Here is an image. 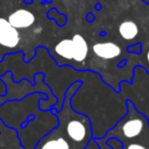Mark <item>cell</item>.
Returning <instances> with one entry per match:
<instances>
[{"instance_id": "6da1fadb", "label": "cell", "mask_w": 149, "mask_h": 149, "mask_svg": "<svg viewBox=\"0 0 149 149\" xmlns=\"http://www.w3.org/2000/svg\"><path fill=\"white\" fill-rule=\"evenodd\" d=\"M127 113L111 128L102 139H116L122 143V149H149V120L137 111L134 102L127 100Z\"/></svg>"}, {"instance_id": "7a4b0ae2", "label": "cell", "mask_w": 149, "mask_h": 149, "mask_svg": "<svg viewBox=\"0 0 149 149\" xmlns=\"http://www.w3.org/2000/svg\"><path fill=\"white\" fill-rule=\"evenodd\" d=\"M79 86L80 83H74L66 90L62 108L59 112L55 113L59 123L58 126L71 143L72 149H84L93 139L90 119L71 108V97Z\"/></svg>"}, {"instance_id": "3957f363", "label": "cell", "mask_w": 149, "mask_h": 149, "mask_svg": "<svg viewBox=\"0 0 149 149\" xmlns=\"http://www.w3.org/2000/svg\"><path fill=\"white\" fill-rule=\"evenodd\" d=\"M55 51L65 59L81 63L88 55V44L80 34H74L71 38L59 41L55 45Z\"/></svg>"}, {"instance_id": "277c9868", "label": "cell", "mask_w": 149, "mask_h": 149, "mask_svg": "<svg viewBox=\"0 0 149 149\" xmlns=\"http://www.w3.org/2000/svg\"><path fill=\"white\" fill-rule=\"evenodd\" d=\"M35 149H72V147L58 126L44 135L37 142Z\"/></svg>"}, {"instance_id": "5b68a950", "label": "cell", "mask_w": 149, "mask_h": 149, "mask_svg": "<svg viewBox=\"0 0 149 149\" xmlns=\"http://www.w3.org/2000/svg\"><path fill=\"white\" fill-rule=\"evenodd\" d=\"M20 43V34L9 21L0 17V44L6 48H15Z\"/></svg>"}, {"instance_id": "8992f818", "label": "cell", "mask_w": 149, "mask_h": 149, "mask_svg": "<svg viewBox=\"0 0 149 149\" xmlns=\"http://www.w3.org/2000/svg\"><path fill=\"white\" fill-rule=\"evenodd\" d=\"M92 50L95 56L102 58V59H115L121 56L122 49L119 44L112 41H106V42H98L94 43L92 47Z\"/></svg>"}, {"instance_id": "52a82bcc", "label": "cell", "mask_w": 149, "mask_h": 149, "mask_svg": "<svg viewBox=\"0 0 149 149\" xmlns=\"http://www.w3.org/2000/svg\"><path fill=\"white\" fill-rule=\"evenodd\" d=\"M7 20L9 21V23L14 27V28H22V29H26V28H29L31 27L34 23H35V14L28 9H23V8H20V9H16L14 12H12Z\"/></svg>"}, {"instance_id": "ba28073f", "label": "cell", "mask_w": 149, "mask_h": 149, "mask_svg": "<svg viewBox=\"0 0 149 149\" xmlns=\"http://www.w3.org/2000/svg\"><path fill=\"white\" fill-rule=\"evenodd\" d=\"M118 33L123 41H134L140 33L139 24L134 20H125L118 26Z\"/></svg>"}, {"instance_id": "9c48e42d", "label": "cell", "mask_w": 149, "mask_h": 149, "mask_svg": "<svg viewBox=\"0 0 149 149\" xmlns=\"http://www.w3.org/2000/svg\"><path fill=\"white\" fill-rule=\"evenodd\" d=\"M136 58L139 61L135 63V65L144 68L146 71L149 73V47H146L144 44H142V51H141V54L136 55Z\"/></svg>"}, {"instance_id": "30bf717a", "label": "cell", "mask_w": 149, "mask_h": 149, "mask_svg": "<svg viewBox=\"0 0 149 149\" xmlns=\"http://www.w3.org/2000/svg\"><path fill=\"white\" fill-rule=\"evenodd\" d=\"M106 143H107L112 149H122V143H121L119 140L114 139V137L108 139V140L106 141Z\"/></svg>"}, {"instance_id": "8fae6325", "label": "cell", "mask_w": 149, "mask_h": 149, "mask_svg": "<svg viewBox=\"0 0 149 149\" xmlns=\"http://www.w3.org/2000/svg\"><path fill=\"white\" fill-rule=\"evenodd\" d=\"M95 142L98 143V146H99L100 149H112V148L106 143V141H105L102 137H97V139H95Z\"/></svg>"}, {"instance_id": "7c38bea8", "label": "cell", "mask_w": 149, "mask_h": 149, "mask_svg": "<svg viewBox=\"0 0 149 149\" xmlns=\"http://www.w3.org/2000/svg\"><path fill=\"white\" fill-rule=\"evenodd\" d=\"M84 149H100L99 148V146H98V143L95 142V139L93 137L88 143H87V146L84 148Z\"/></svg>"}]
</instances>
